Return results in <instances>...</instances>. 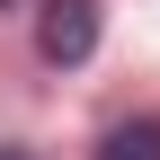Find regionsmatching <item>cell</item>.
I'll return each mask as SVG.
<instances>
[{
	"mask_svg": "<svg viewBox=\"0 0 160 160\" xmlns=\"http://www.w3.org/2000/svg\"><path fill=\"white\" fill-rule=\"evenodd\" d=\"M98 160H160V116H125V125L98 142Z\"/></svg>",
	"mask_w": 160,
	"mask_h": 160,
	"instance_id": "7a4b0ae2",
	"label": "cell"
},
{
	"mask_svg": "<svg viewBox=\"0 0 160 160\" xmlns=\"http://www.w3.org/2000/svg\"><path fill=\"white\" fill-rule=\"evenodd\" d=\"M0 160H36V151H18V142H0Z\"/></svg>",
	"mask_w": 160,
	"mask_h": 160,
	"instance_id": "3957f363",
	"label": "cell"
},
{
	"mask_svg": "<svg viewBox=\"0 0 160 160\" xmlns=\"http://www.w3.org/2000/svg\"><path fill=\"white\" fill-rule=\"evenodd\" d=\"M0 9H9V0H0Z\"/></svg>",
	"mask_w": 160,
	"mask_h": 160,
	"instance_id": "277c9868",
	"label": "cell"
},
{
	"mask_svg": "<svg viewBox=\"0 0 160 160\" xmlns=\"http://www.w3.org/2000/svg\"><path fill=\"white\" fill-rule=\"evenodd\" d=\"M89 45H98V0H45L36 53L45 62H89Z\"/></svg>",
	"mask_w": 160,
	"mask_h": 160,
	"instance_id": "6da1fadb",
	"label": "cell"
}]
</instances>
